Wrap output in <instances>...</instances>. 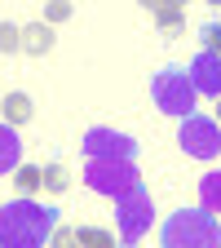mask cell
Segmentation results:
<instances>
[{
	"label": "cell",
	"mask_w": 221,
	"mask_h": 248,
	"mask_svg": "<svg viewBox=\"0 0 221 248\" xmlns=\"http://www.w3.org/2000/svg\"><path fill=\"white\" fill-rule=\"evenodd\" d=\"M44 239H53V208H40L31 200L0 208V244L5 248H36Z\"/></svg>",
	"instance_id": "obj_1"
},
{
	"label": "cell",
	"mask_w": 221,
	"mask_h": 248,
	"mask_svg": "<svg viewBox=\"0 0 221 248\" xmlns=\"http://www.w3.org/2000/svg\"><path fill=\"white\" fill-rule=\"evenodd\" d=\"M217 235H221V226H217L212 208H181V213L168 217L164 231H160V239L168 248H212Z\"/></svg>",
	"instance_id": "obj_2"
},
{
	"label": "cell",
	"mask_w": 221,
	"mask_h": 248,
	"mask_svg": "<svg viewBox=\"0 0 221 248\" xmlns=\"http://www.w3.org/2000/svg\"><path fill=\"white\" fill-rule=\"evenodd\" d=\"M195 80H191V71L186 67H164L160 76L150 80V98H155V107L160 111H168V115H191L195 111Z\"/></svg>",
	"instance_id": "obj_3"
},
{
	"label": "cell",
	"mask_w": 221,
	"mask_h": 248,
	"mask_svg": "<svg viewBox=\"0 0 221 248\" xmlns=\"http://www.w3.org/2000/svg\"><path fill=\"white\" fill-rule=\"evenodd\" d=\"M84 177H88V186L98 195H115V200L142 191V177H137V169L129 160H88V173Z\"/></svg>",
	"instance_id": "obj_4"
},
{
	"label": "cell",
	"mask_w": 221,
	"mask_h": 248,
	"mask_svg": "<svg viewBox=\"0 0 221 248\" xmlns=\"http://www.w3.org/2000/svg\"><path fill=\"white\" fill-rule=\"evenodd\" d=\"M181 151L195 155V160H212V155L221 151V124L217 120H204V115H181V133H177Z\"/></svg>",
	"instance_id": "obj_5"
},
{
	"label": "cell",
	"mask_w": 221,
	"mask_h": 248,
	"mask_svg": "<svg viewBox=\"0 0 221 248\" xmlns=\"http://www.w3.org/2000/svg\"><path fill=\"white\" fill-rule=\"evenodd\" d=\"M84 151H88V160H129L137 146H133V138H124V133L93 129V133L84 138Z\"/></svg>",
	"instance_id": "obj_6"
},
{
	"label": "cell",
	"mask_w": 221,
	"mask_h": 248,
	"mask_svg": "<svg viewBox=\"0 0 221 248\" xmlns=\"http://www.w3.org/2000/svg\"><path fill=\"white\" fill-rule=\"evenodd\" d=\"M119 226H124V239H137L150 226V195L146 191H133L119 200Z\"/></svg>",
	"instance_id": "obj_7"
},
{
	"label": "cell",
	"mask_w": 221,
	"mask_h": 248,
	"mask_svg": "<svg viewBox=\"0 0 221 248\" xmlns=\"http://www.w3.org/2000/svg\"><path fill=\"white\" fill-rule=\"evenodd\" d=\"M191 80H195L199 93H208V98H221V58L204 49V53L191 62Z\"/></svg>",
	"instance_id": "obj_8"
},
{
	"label": "cell",
	"mask_w": 221,
	"mask_h": 248,
	"mask_svg": "<svg viewBox=\"0 0 221 248\" xmlns=\"http://www.w3.org/2000/svg\"><path fill=\"white\" fill-rule=\"evenodd\" d=\"M22 53H31V58L53 53V22H31V27H22Z\"/></svg>",
	"instance_id": "obj_9"
},
{
	"label": "cell",
	"mask_w": 221,
	"mask_h": 248,
	"mask_svg": "<svg viewBox=\"0 0 221 248\" xmlns=\"http://www.w3.org/2000/svg\"><path fill=\"white\" fill-rule=\"evenodd\" d=\"M18 164H22V142H18V133H14V124L0 120V173H9V169H18Z\"/></svg>",
	"instance_id": "obj_10"
},
{
	"label": "cell",
	"mask_w": 221,
	"mask_h": 248,
	"mask_svg": "<svg viewBox=\"0 0 221 248\" xmlns=\"http://www.w3.org/2000/svg\"><path fill=\"white\" fill-rule=\"evenodd\" d=\"M0 115H5L14 129H18V124H27L31 115H36V107H31V98H27V93H9V98L0 102Z\"/></svg>",
	"instance_id": "obj_11"
},
{
	"label": "cell",
	"mask_w": 221,
	"mask_h": 248,
	"mask_svg": "<svg viewBox=\"0 0 221 248\" xmlns=\"http://www.w3.org/2000/svg\"><path fill=\"white\" fill-rule=\"evenodd\" d=\"M14 182H18L22 195H36L40 186H44V169H36V164H18V169H14Z\"/></svg>",
	"instance_id": "obj_12"
},
{
	"label": "cell",
	"mask_w": 221,
	"mask_h": 248,
	"mask_svg": "<svg viewBox=\"0 0 221 248\" xmlns=\"http://www.w3.org/2000/svg\"><path fill=\"white\" fill-rule=\"evenodd\" d=\"M71 244H93V248H115V235H106V231H93V226H75V231H71Z\"/></svg>",
	"instance_id": "obj_13"
},
{
	"label": "cell",
	"mask_w": 221,
	"mask_h": 248,
	"mask_svg": "<svg viewBox=\"0 0 221 248\" xmlns=\"http://www.w3.org/2000/svg\"><path fill=\"white\" fill-rule=\"evenodd\" d=\"M67 186H71V173H67V164H49V169H44V191H49V195H62Z\"/></svg>",
	"instance_id": "obj_14"
},
{
	"label": "cell",
	"mask_w": 221,
	"mask_h": 248,
	"mask_svg": "<svg viewBox=\"0 0 221 248\" xmlns=\"http://www.w3.org/2000/svg\"><path fill=\"white\" fill-rule=\"evenodd\" d=\"M204 208L221 213V173H208L204 177Z\"/></svg>",
	"instance_id": "obj_15"
},
{
	"label": "cell",
	"mask_w": 221,
	"mask_h": 248,
	"mask_svg": "<svg viewBox=\"0 0 221 248\" xmlns=\"http://www.w3.org/2000/svg\"><path fill=\"white\" fill-rule=\"evenodd\" d=\"M18 49H22V27L0 22V53H18Z\"/></svg>",
	"instance_id": "obj_16"
},
{
	"label": "cell",
	"mask_w": 221,
	"mask_h": 248,
	"mask_svg": "<svg viewBox=\"0 0 221 248\" xmlns=\"http://www.w3.org/2000/svg\"><path fill=\"white\" fill-rule=\"evenodd\" d=\"M150 14H155V22H160L164 31H177L186 22V9H150Z\"/></svg>",
	"instance_id": "obj_17"
},
{
	"label": "cell",
	"mask_w": 221,
	"mask_h": 248,
	"mask_svg": "<svg viewBox=\"0 0 221 248\" xmlns=\"http://www.w3.org/2000/svg\"><path fill=\"white\" fill-rule=\"evenodd\" d=\"M204 49L221 58V27H217V22H208V27H204Z\"/></svg>",
	"instance_id": "obj_18"
},
{
	"label": "cell",
	"mask_w": 221,
	"mask_h": 248,
	"mask_svg": "<svg viewBox=\"0 0 221 248\" xmlns=\"http://www.w3.org/2000/svg\"><path fill=\"white\" fill-rule=\"evenodd\" d=\"M44 18H49V22H67V18H71V0H53Z\"/></svg>",
	"instance_id": "obj_19"
},
{
	"label": "cell",
	"mask_w": 221,
	"mask_h": 248,
	"mask_svg": "<svg viewBox=\"0 0 221 248\" xmlns=\"http://www.w3.org/2000/svg\"><path fill=\"white\" fill-rule=\"evenodd\" d=\"M150 9H186V0H155Z\"/></svg>",
	"instance_id": "obj_20"
},
{
	"label": "cell",
	"mask_w": 221,
	"mask_h": 248,
	"mask_svg": "<svg viewBox=\"0 0 221 248\" xmlns=\"http://www.w3.org/2000/svg\"><path fill=\"white\" fill-rule=\"evenodd\" d=\"M217 124H221V98H217Z\"/></svg>",
	"instance_id": "obj_21"
},
{
	"label": "cell",
	"mask_w": 221,
	"mask_h": 248,
	"mask_svg": "<svg viewBox=\"0 0 221 248\" xmlns=\"http://www.w3.org/2000/svg\"><path fill=\"white\" fill-rule=\"evenodd\" d=\"M142 5H155V0H142Z\"/></svg>",
	"instance_id": "obj_22"
},
{
	"label": "cell",
	"mask_w": 221,
	"mask_h": 248,
	"mask_svg": "<svg viewBox=\"0 0 221 248\" xmlns=\"http://www.w3.org/2000/svg\"><path fill=\"white\" fill-rule=\"evenodd\" d=\"M208 5H221V0H208Z\"/></svg>",
	"instance_id": "obj_23"
}]
</instances>
